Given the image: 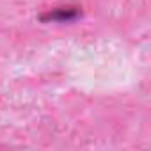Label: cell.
Listing matches in <instances>:
<instances>
[{"instance_id":"6da1fadb","label":"cell","mask_w":151,"mask_h":151,"mask_svg":"<svg viewBox=\"0 0 151 151\" xmlns=\"http://www.w3.org/2000/svg\"><path fill=\"white\" fill-rule=\"evenodd\" d=\"M82 11L80 7H75V6H62V7H55L45 14H41L43 22H57V23H71L77 18H80Z\"/></svg>"}]
</instances>
